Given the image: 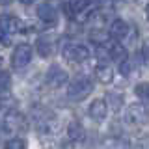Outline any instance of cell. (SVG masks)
<instances>
[{"instance_id":"6da1fadb","label":"cell","mask_w":149,"mask_h":149,"mask_svg":"<svg viewBox=\"0 0 149 149\" xmlns=\"http://www.w3.org/2000/svg\"><path fill=\"white\" fill-rule=\"evenodd\" d=\"M93 91V80L88 74H78L74 77L67 86V97L71 101H84Z\"/></svg>"},{"instance_id":"7a4b0ae2","label":"cell","mask_w":149,"mask_h":149,"mask_svg":"<svg viewBox=\"0 0 149 149\" xmlns=\"http://www.w3.org/2000/svg\"><path fill=\"white\" fill-rule=\"evenodd\" d=\"M125 119H127V123L134 125V127L147 125L149 123V108L146 104H142V102H132V104L127 106Z\"/></svg>"},{"instance_id":"3957f363","label":"cell","mask_w":149,"mask_h":149,"mask_svg":"<svg viewBox=\"0 0 149 149\" xmlns=\"http://www.w3.org/2000/svg\"><path fill=\"white\" fill-rule=\"evenodd\" d=\"M63 58L71 63H82L90 58V49L80 43H71L63 47Z\"/></svg>"},{"instance_id":"277c9868","label":"cell","mask_w":149,"mask_h":149,"mask_svg":"<svg viewBox=\"0 0 149 149\" xmlns=\"http://www.w3.org/2000/svg\"><path fill=\"white\" fill-rule=\"evenodd\" d=\"M32 54H34V50H32L30 45H26V43L17 45L15 49H13V52H11V65H13V69L26 67V65L32 62Z\"/></svg>"},{"instance_id":"5b68a950","label":"cell","mask_w":149,"mask_h":149,"mask_svg":"<svg viewBox=\"0 0 149 149\" xmlns=\"http://www.w3.org/2000/svg\"><path fill=\"white\" fill-rule=\"evenodd\" d=\"M2 125L4 129L9 130V132H21V130H26L28 129V121L22 114H19V112L11 110L9 114H6L2 118Z\"/></svg>"},{"instance_id":"8992f818","label":"cell","mask_w":149,"mask_h":149,"mask_svg":"<svg viewBox=\"0 0 149 149\" xmlns=\"http://www.w3.org/2000/svg\"><path fill=\"white\" fill-rule=\"evenodd\" d=\"M45 82H47V86H49V88L58 90V88H62V86L67 84V73H65L58 63H54V65H50L49 71H47Z\"/></svg>"},{"instance_id":"52a82bcc","label":"cell","mask_w":149,"mask_h":149,"mask_svg":"<svg viewBox=\"0 0 149 149\" xmlns=\"http://www.w3.org/2000/svg\"><path fill=\"white\" fill-rule=\"evenodd\" d=\"M37 17H39V21L43 22V24H47V26H56L58 24V11H56V8L52 4H49V2L37 4Z\"/></svg>"},{"instance_id":"ba28073f","label":"cell","mask_w":149,"mask_h":149,"mask_svg":"<svg viewBox=\"0 0 149 149\" xmlns=\"http://www.w3.org/2000/svg\"><path fill=\"white\" fill-rule=\"evenodd\" d=\"M130 30H132V28L129 26L127 21H123V19H114L110 28H108V36L114 37V39H118V41H123V39L129 37Z\"/></svg>"},{"instance_id":"9c48e42d","label":"cell","mask_w":149,"mask_h":149,"mask_svg":"<svg viewBox=\"0 0 149 149\" xmlns=\"http://www.w3.org/2000/svg\"><path fill=\"white\" fill-rule=\"evenodd\" d=\"M88 114H90L91 119L95 121H102L108 114V104H106L104 99H93L90 102V108H88Z\"/></svg>"},{"instance_id":"30bf717a","label":"cell","mask_w":149,"mask_h":149,"mask_svg":"<svg viewBox=\"0 0 149 149\" xmlns=\"http://www.w3.org/2000/svg\"><path fill=\"white\" fill-rule=\"evenodd\" d=\"M21 26H22V22L15 15H0V30L4 34H8L9 37H11V34L21 32Z\"/></svg>"},{"instance_id":"8fae6325","label":"cell","mask_w":149,"mask_h":149,"mask_svg":"<svg viewBox=\"0 0 149 149\" xmlns=\"http://www.w3.org/2000/svg\"><path fill=\"white\" fill-rule=\"evenodd\" d=\"M36 50H37V54L43 56V58H50V56L54 54V39H52V37H49V36L37 37Z\"/></svg>"},{"instance_id":"7c38bea8","label":"cell","mask_w":149,"mask_h":149,"mask_svg":"<svg viewBox=\"0 0 149 149\" xmlns=\"http://www.w3.org/2000/svg\"><path fill=\"white\" fill-rule=\"evenodd\" d=\"M95 78H97L101 84H110L112 80H114V71H112L110 65L99 63V65L95 67Z\"/></svg>"},{"instance_id":"4fadbf2b","label":"cell","mask_w":149,"mask_h":149,"mask_svg":"<svg viewBox=\"0 0 149 149\" xmlns=\"http://www.w3.org/2000/svg\"><path fill=\"white\" fill-rule=\"evenodd\" d=\"M67 136L73 140V142H80V140L86 138V130H84L82 123H78V121H71L67 127Z\"/></svg>"},{"instance_id":"5bb4252c","label":"cell","mask_w":149,"mask_h":149,"mask_svg":"<svg viewBox=\"0 0 149 149\" xmlns=\"http://www.w3.org/2000/svg\"><path fill=\"white\" fill-rule=\"evenodd\" d=\"M108 50H110V60H114V62H125V60L129 58V52H127V49H125L121 43H112L108 47Z\"/></svg>"},{"instance_id":"9a60e30c","label":"cell","mask_w":149,"mask_h":149,"mask_svg":"<svg viewBox=\"0 0 149 149\" xmlns=\"http://www.w3.org/2000/svg\"><path fill=\"white\" fill-rule=\"evenodd\" d=\"M136 67H138V62H136V60L127 58L125 62H121V63H119V73L123 74V77H130V74L136 71Z\"/></svg>"},{"instance_id":"2e32d148","label":"cell","mask_w":149,"mask_h":149,"mask_svg":"<svg viewBox=\"0 0 149 149\" xmlns=\"http://www.w3.org/2000/svg\"><path fill=\"white\" fill-rule=\"evenodd\" d=\"M134 93L142 101V104L143 102H149V82H138L136 88H134Z\"/></svg>"},{"instance_id":"e0dca14e","label":"cell","mask_w":149,"mask_h":149,"mask_svg":"<svg viewBox=\"0 0 149 149\" xmlns=\"http://www.w3.org/2000/svg\"><path fill=\"white\" fill-rule=\"evenodd\" d=\"M95 56H97V60H99L102 65H108V60H110L108 45H97V49H95Z\"/></svg>"},{"instance_id":"ac0fdd59","label":"cell","mask_w":149,"mask_h":149,"mask_svg":"<svg viewBox=\"0 0 149 149\" xmlns=\"http://www.w3.org/2000/svg\"><path fill=\"white\" fill-rule=\"evenodd\" d=\"M4 149H26V140L24 138H9L6 143H4Z\"/></svg>"},{"instance_id":"d6986e66","label":"cell","mask_w":149,"mask_h":149,"mask_svg":"<svg viewBox=\"0 0 149 149\" xmlns=\"http://www.w3.org/2000/svg\"><path fill=\"white\" fill-rule=\"evenodd\" d=\"M9 86H11V77H9L8 71H4V69H0V95H4Z\"/></svg>"},{"instance_id":"ffe728a7","label":"cell","mask_w":149,"mask_h":149,"mask_svg":"<svg viewBox=\"0 0 149 149\" xmlns=\"http://www.w3.org/2000/svg\"><path fill=\"white\" fill-rule=\"evenodd\" d=\"M106 99H108L112 110H119L121 108V102H123V95H121V93H108Z\"/></svg>"},{"instance_id":"44dd1931","label":"cell","mask_w":149,"mask_h":149,"mask_svg":"<svg viewBox=\"0 0 149 149\" xmlns=\"http://www.w3.org/2000/svg\"><path fill=\"white\" fill-rule=\"evenodd\" d=\"M9 43H11V37H9L8 34H4L2 30H0V45H4V47H8Z\"/></svg>"},{"instance_id":"7402d4cb","label":"cell","mask_w":149,"mask_h":149,"mask_svg":"<svg viewBox=\"0 0 149 149\" xmlns=\"http://www.w3.org/2000/svg\"><path fill=\"white\" fill-rule=\"evenodd\" d=\"M146 17H147V21H149V4L146 6Z\"/></svg>"}]
</instances>
